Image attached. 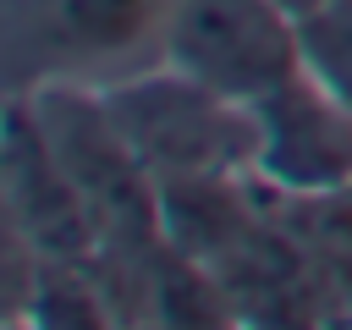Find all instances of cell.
Masks as SVG:
<instances>
[{
  "label": "cell",
  "instance_id": "cell-1",
  "mask_svg": "<svg viewBox=\"0 0 352 330\" xmlns=\"http://www.w3.org/2000/svg\"><path fill=\"white\" fill-rule=\"evenodd\" d=\"M182 0H0L6 94L38 82H116L165 55Z\"/></svg>",
  "mask_w": 352,
  "mask_h": 330
},
{
  "label": "cell",
  "instance_id": "cell-2",
  "mask_svg": "<svg viewBox=\"0 0 352 330\" xmlns=\"http://www.w3.org/2000/svg\"><path fill=\"white\" fill-rule=\"evenodd\" d=\"M99 94L154 182L253 176V104L214 94L170 60L116 77Z\"/></svg>",
  "mask_w": 352,
  "mask_h": 330
},
{
  "label": "cell",
  "instance_id": "cell-3",
  "mask_svg": "<svg viewBox=\"0 0 352 330\" xmlns=\"http://www.w3.org/2000/svg\"><path fill=\"white\" fill-rule=\"evenodd\" d=\"M44 143L88 198L99 220V242L121 253H143L165 236L160 226V182L143 170L132 143L121 138L116 116L104 110V94L94 82H38L22 88Z\"/></svg>",
  "mask_w": 352,
  "mask_h": 330
},
{
  "label": "cell",
  "instance_id": "cell-4",
  "mask_svg": "<svg viewBox=\"0 0 352 330\" xmlns=\"http://www.w3.org/2000/svg\"><path fill=\"white\" fill-rule=\"evenodd\" d=\"M160 60L236 104H258L302 72V11L286 0H182Z\"/></svg>",
  "mask_w": 352,
  "mask_h": 330
},
{
  "label": "cell",
  "instance_id": "cell-5",
  "mask_svg": "<svg viewBox=\"0 0 352 330\" xmlns=\"http://www.w3.org/2000/svg\"><path fill=\"white\" fill-rule=\"evenodd\" d=\"M253 176L275 198L352 192V104L308 66L253 104Z\"/></svg>",
  "mask_w": 352,
  "mask_h": 330
},
{
  "label": "cell",
  "instance_id": "cell-6",
  "mask_svg": "<svg viewBox=\"0 0 352 330\" xmlns=\"http://www.w3.org/2000/svg\"><path fill=\"white\" fill-rule=\"evenodd\" d=\"M0 198H6V236L38 258H94L99 220L55 148L44 143L22 94H6V138H0Z\"/></svg>",
  "mask_w": 352,
  "mask_h": 330
},
{
  "label": "cell",
  "instance_id": "cell-7",
  "mask_svg": "<svg viewBox=\"0 0 352 330\" xmlns=\"http://www.w3.org/2000/svg\"><path fill=\"white\" fill-rule=\"evenodd\" d=\"M302 66L352 104V0H319L302 11Z\"/></svg>",
  "mask_w": 352,
  "mask_h": 330
},
{
  "label": "cell",
  "instance_id": "cell-8",
  "mask_svg": "<svg viewBox=\"0 0 352 330\" xmlns=\"http://www.w3.org/2000/svg\"><path fill=\"white\" fill-rule=\"evenodd\" d=\"M286 6H292V11H308V6H319V0H286Z\"/></svg>",
  "mask_w": 352,
  "mask_h": 330
},
{
  "label": "cell",
  "instance_id": "cell-9",
  "mask_svg": "<svg viewBox=\"0 0 352 330\" xmlns=\"http://www.w3.org/2000/svg\"><path fill=\"white\" fill-rule=\"evenodd\" d=\"M6 330H28V324H16V319H6Z\"/></svg>",
  "mask_w": 352,
  "mask_h": 330
},
{
  "label": "cell",
  "instance_id": "cell-10",
  "mask_svg": "<svg viewBox=\"0 0 352 330\" xmlns=\"http://www.w3.org/2000/svg\"><path fill=\"white\" fill-rule=\"evenodd\" d=\"M242 330H258V324H242Z\"/></svg>",
  "mask_w": 352,
  "mask_h": 330
}]
</instances>
